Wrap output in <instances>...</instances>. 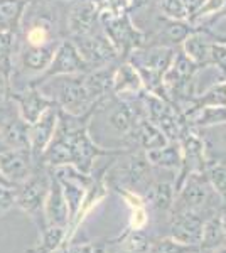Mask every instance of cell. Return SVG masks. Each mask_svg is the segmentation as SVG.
<instances>
[{
  "label": "cell",
  "instance_id": "obj_1",
  "mask_svg": "<svg viewBox=\"0 0 226 253\" xmlns=\"http://www.w3.org/2000/svg\"><path fill=\"white\" fill-rule=\"evenodd\" d=\"M115 154L103 149L90 135L88 126L68 122V113L59 110V124L51 144L39 161L47 167L73 166L85 174H91L93 164L100 156Z\"/></svg>",
  "mask_w": 226,
  "mask_h": 253
},
{
  "label": "cell",
  "instance_id": "obj_2",
  "mask_svg": "<svg viewBox=\"0 0 226 253\" xmlns=\"http://www.w3.org/2000/svg\"><path fill=\"white\" fill-rule=\"evenodd\" d=\"M218 196L209 184L206 172H191L182 182L181 189L176 194L174 205H172L171 213L178 211H196L203 214H213L220 210L221 206L213 205V199Z\"/></svg>",
  "mask_w": 226,
  "mask_h": 253
},
{
  "label": "cell",
  "instance_id": "obj_3",
  "mask_svg": "<svg viewBox=\"0 0 226 253\" xmlns=\"http://www.w3.org/2000/svg\"><path fill=\"white\" fill-rule=\"evenodd\" d=\"M46 88L54 89L51 100L61 107L63 112L73 117L85 115L86 110L93 108V100L90 98L85 86V75H63L52 76Z\"/></svg>",
  "mask_w": 226,
  "mask_h": 253
},
{
  "label": "cell",
  "instance_id": "obj_4",
  "mask_svg": "<svg viewBox=\"0 0 226 253\" xmlns=\"http://www.w3.org/2000/svg\"><path fill=\"white\" fill-rule=\"evenodd\" d=\"M51 186V174L46 170L34 169L26 181L15 187V205L38 224L39 231L47 226L44 219V203Z\"/></svg>",
  "mask_w": 226,
  "mask_h": 253
},
{
  "label": "cell",
  "instance_id": "obj_5",
  "mask_svg": "<svg viewBox=\"0 0 226 253\" xmlns=\"http://www.w3.org/2000/svg\"><path fill=\"white\" fill-rule=\"evenodd\" d=\"M106 179L113 189L123 187L132 193L145 194V191L152 184V166L147 161L145 152H137L123 162L115 164L110 174H106Z\"/></svg>",
  "mask_w": 226,
  "mask_h": 253
},
{
  "label": "cell",
  "instance_id": "obj_6",
  "mask_svg": "<svg viewBox=\"0 0 226 253\" xmlns=\"http://www.w3.org/2000/svg\"><path fill=\"white\" fill-rule=\"evenodd\" d=\"M174 61V51L169 47H150L147 51L134 52L130 64L137 69L142 81L145 80L147 86L155 89L162 83L164 75Z\"/></svg>",
  "mask_w": 226,
  "mask_h": 253
},
{
  "label": "cell",
  "instance_id": "obj_7",
  "mask_svg": "<svg viewBox=\"0 0 226 253\" xmlns=\"http://www.w3.org/2000/svg\"><path fill=\"white\" fill-rule=\"evenodd\" d=\"M34 161L29 147L5 149L0 152V172L12 186L17 187L34 172Z\"/></svg>",
  "mask_w": 226,
  "mask_h": 253
},
{
  "label": "cell",
  "instance_id": "obj_8",
  "mask_svg": "<svg viewBox=\"0 0 226 253\" xmlns=\"http://www.w3.org/2000/svg\"><path fill=\"white\" fill-rule=\"evenodd\" d=\"M206 218L208 214L196 213V211H178V213H171L169 236H172V238L178 240L181 243L199 247Z\"/></svg>",
  "mask_w": 226,
  "mask_h": 253
},
{
  "label": "cell",
  "instance_id": "obj_9",
  "mask_svg": "<svg viewBox=\"0 0 226 253\" xmlns=\"http://www.w3.org/2000/svg\"><path fill=\"white\" fill-rule=\"evenodd\" d=\"M145 103H147V118L154 125H157L171 142L179 140L181 133L184 130V125L181 122V118L176 115L174 108L169 103H166L162 98L155 95L147 96Z\"/></svg>",
  "mask_w": 226,
  "mask_h": 253
},
{
  "label": "cell",
  "instance_id": "obj_10",
  "mask_svg": "<svg viewBox=\"0 0 226 253\" xmlns=\"http://www.w3.org/2000/svg\"><path fill=\"white\" fill-rule=\"evenodd\" d=\"M80 41L76 44L81 58L86 61L90 68H103L110 61L117 58V47L108 39V36L100 34H88L83 38H78Z\"/></svg>",
  "mask_w": 226,
  "mask_h": 253
},
{
  "label": "cell",
  "instance_id": "obj_11",
  "mask_svg": "<svg viewBox=\"0 0 226 253\" xmlns=\"http://www.w3.org/2000/svg\"><path fill=\"white\" fill-rule=\"evenodd\" d=\"M88 69L90 66L81 58L76 44L71 42V41H63V42L57 44L54 58H52L51 64L46 69V78L63 75H81V73H86Z\"/></svg>",
  "mask_w": 226,
  "mask_h": 253
},
{
  "label": "cell",
  "instance_id": "obj_12",
  "mask_svg": "<svg viewBox=\"0 0 226 253\" xmlns=\"http://www.w3.org/2000/svg\"><path fill=\"white\" fill-rule=\"evenodd\" d=\"M59 124V110L56 107L47 108L34 124L29 125V149L34 159H41L47 145L51 144Z\"/></svg>",
  "mask_w": 226,
  "mask_h": 253
},
{
  "label": "cell",
  "instance_id": "obj_13",
  "mask_svg": "<svg viewBox=\"0 0 226 253\" xmlns=\"http://www.w3.org/2000/svg\"><path fill=\"white\" fill-rule=\"evenodd\" d=\"M105 124L110 130L120 138L134 137L137 128L138 118L135 110L130 107V103L123 100H118L110 107H105Z\"/></svg>",
  "mask_w": 226,
  "mask_h": 253
},
{
  "label": "cell",
  "instance_id": "obj_14",
  "mask_svg": "<svg viewBox=\"0 0 226 253\" xmlns=\"http://www.w3.org/2000/svg\"><path fill=\"white\" fill-rule=\"evenodd\" d=\"M44 219L47 226H63L68 228L71 221L69 206L64 198L61 182L56 179L54 174H51V186H49L46 203H44Z\"/></svg>",
  "mask_w": 226,
  "mask_h": 253
},
{
  "label": "cell",
  "instance_id": "obj_15",
  "mask_svg": "<svg viewBox=\"0 0 226 253\" xmlns=\"http://www.w3.org/2000/svg\"><path fill=\"white\" fill-rule=\"evenodd\" d=\"M12 98L17 101L19 115L22 117V120L27 122L29 125L34 124L47 108L56 105L51 98H47L41 89H36V88H29L22 93H15V95H12Z\"/></svg>",
  "mask_w": 226,
  "mask_h": 253
},
{
  "label": "cell",
  "instance_id": "obj_16",
  "mask_svg": "<svg viewBox=\"0 0 226 253\" xmlns=\"http://www.w3.org/2000/svg\"><path fill=\"white\" fill-rule=\"evenodd\" d=\"M96 19H98L96 5L93 2H90V0L80 2L69 12V17H68L69 32L73 36H76V38H83V36L91 34Z\"/></svg>",
  "mask_w": 226,
  "mask_h": 253
},
{
  "label": "cell",
  "instance_id": "obj_17",
  "mask_svg": "<svg viewBox=\"0 0 226 253\" xmlns=\"http://www.w3.org/2000/svg\"><path fill=\"white\" fill-rule=\"evenodd\" d=\"M0 122V142L5 149L29 147V124L22 120V117H2Z\"/></svg>",
  "mask_w": 226,
  "mask_h": 253
},
{
  "label": "cell",
  "instance_id": "obj_18",
  "mask_svg": "<svg viewBox=\"0 0 226 253\" xmlns=\"http://www.w3.org/2000/svg\"><path fill=\"white\" fill-rule=\"evenodd\" d=\"M145 152L147 161L150 162V166L162 167V169L169 170H181L182 166V149H181L179 140L169 142V144L159 147V149L152 150H143Z\"/></svg>",
  "mask_w": 226,
  "mask_h": 253
},
{
  "label": "cell",
  "instance_id": "obj_19",
  "mask_svg": "<svg viewBox=\"0 0 226 253\" xmlns=\"http://www.w3.org/2000/svg\"><path fill=\"white\" fill-rule=\"evenodd\" d=\"M176 186L171 181H152L143 194L145 205L157 211H171L176 199Z\"/></svg>",
  "mask_w": 226,
  "mask_h": 253
},
{
  "label": "cell",
  "instance_id": "obj_20",
  "mask_svg": "<svg viewBox=\"0 0 226 253\" xmlns=\"http://www.w3.org/2000/svg\"><path fill=\"white\" fill-rule=\"evenodd\" d=\"M184 122L189 126H208L226 124V107H198L194 105L184 113Z\"/></svg>",
  "mask_w": 226,
  "mask_h": 253
},
{
  "label": "cell",
  "instance_id": "obj_21",
  "mask_svg": "<svg viewBox=\"0 0 226 253\" xmlns=\"http://www.w3.org/2000/svg\"><path fill=\"white\" fill-rule=\"evenodd\" d=\"M143 86V81L130 63L122 64L117 71L113 73V84L112 91L115 95H135Z\"/></svg>",
  "mask_w": 226,
  "mask_h": 253
},
{
  "label": "cell",
  "instance_id": "obj_22",
  "mask_svg": "<svg viewBox=\"0 0 226 253\" xmlns=\"http://www.w3.org/2000/svg\"><path fill=\"white\" fill-rule=\"evenodd\" d=\"M27 5L29 0H0V31H17Z\"/></svg>",
  "mask_w": 226,
  "mask_h": 253
},
{
  "label": "cell",
  "instance_id": "obj_23",
  "mask_svg": "<svg viewBox=\"0 0 226 253\" xmlns=\"http://www.w3.org/2000/svg\"><path fill=\"white\" fill-rule=\"evenodd\" d=\"M66 245V228L46 226L39 231V240L26 253H54Z\"/></svg>",
  "mask_w": 226,
  "mask_h": 253
},
{
  "label": "cell",
  "instance_id": "obj_24",
  "mask_svg": "<svg viewBox=\"0 0 226 253\" xmlns=\"http://www.w3.org/2000/svg\"><path fill=\"white\" fill-rule=\"evenodd\" d=\"M134 137H137L138 145L143 150H152V149H159V147L169 144V138L166 137V133L159 128L157 125H154L149 118L145 120H138L137 128H135Z\"/></svg>",
  "mask_w": 226,
  "mask_h": 253
},
{
  "label": "cell",
  "instance_id": "obj_25",
  "mask_svg": "<svg viewBox=\"0 0 226 253\" xmlns=\"http://www.w3.org/2000/svg\"><path fill=\"white\" fill-rule=\"evenodd\" d=\"M182 42H184V54L194 64H206L211 61L213 42L209 41L208 36L201 34V32H194V34H189Z\"/></svg>",
  "mask_w": 226,
  "mask_h": 253
},
{
  "label": "cell",
  "instance_id": "obj_26",
  "mask_svg": "<svg viewBox=\"0 0 226 253\" xmlns=\"http://www.w3.org/2000/svg\"><path fill=\"white\" fill-rule=\"evenodd\" d=\"M57 46H46V47H29L26 46L20 52V61L22 66L29 71H46L54 58Z\"/></svg>",
  "mask_w": 226,
  "mask_h": 253
},
{
  "label": "cell",
  "instance_id": "obj_27",
  "mask_svg": "<svg viewBox=\"0 0 226 253\" xmlns=\"http://www.w3.org/2000/svg\"><path fill=\"white\" fill-rule=\"evenodd\" d=\"M113 73L115 71H110L108 68L103 66L98 68L94 73L85 75V86L90 98L93 100V103L96 100H100L101 96L108 95V89L113 84Z\"/></svg>",
  "mask_w": 226,
  "mask_h": 253
},
{
  "label": "cell",
  "instance_id": "obj_28",
  "mask_svg": "<svg viewBox=\"0 0 226 253\" xmlns=\"http://www.w3.org/2000/svg\"><path fill=\"white\" fill-rule=\"evenodd\" d=\"M226 245V236L225 231L221 228L220 223V216H218V211L213 214H209L204 221V228H203V236H201V252H208V250H215L218 247H223Z\"/></svg>",
  "mask_w": 226,
  "mask_h": 253
},
{
  "label": "cell",
  "instance_id": "obj_29",
  "mask_svg": "<svg viewBox=\"0 0 226 253\" xmlns=\"http://www.w3.org/2000/svg\"><path fill=\"white\" fill-rule=\"evenodd\" d=\"M26 46L29 47H46L52 44V24L46 17H39L29 26L26 31Z\"/></svg>",
  "mask_w": 226,
  "mask_h": 253
},
{
  "label": "cell",
  "instance_id": "obj_30",
  "mask_svg": "<svg viewBox=\"0 0 226 253\" xmlns=\"http://www.w3.org/2000/svg\"><path fill=\"white\" fill-rule=\"evenodd\" d=\"M152 240L145 235L143 230H127L117 240L118 247L125 253H147Z\"/></svg>",
  "mask_w": 226,
  "mask_h": 253
},
{
  "label": "cell",
  "instance_id": "obj_31",
  "mask_svg": "<svg viewBox=\"0 0 226 253\" xmlns=\"http://www.w3.org/2000/svg\"><path fill=\"white\" fill-rule=\"evenodd\" d=\"M201 248L196 245H186L174 240L172 236L152 240L147 253H199Z\"/></svg>",
  "mask_w": 226,
  "mask_h": 253
},
{
  "label": "cell",
  "instance_id": "obj_32",
  "mask_svg": "<svg viewBox=\"0 0 226 253\" xmlns=\"http://www.w3.org/2000/svg\"><path fill=\"white\" fill-rule=\"evenodd\" d=\"M206 177L209 184L213 186V189H215V193L223 201V205H226V164L208 166Z\"/></svg>",
  "mask_w": 226,
  "mask_h": 253
},
{
  "label": "cell",
  "instance_id": "obj_33",
  "mask_svg": "<svg viewBox=\"0 0 226 253\" xmlns=\"http://www.w3.org/2000/svg\"><path fill=\"white\" fill-rule=\"evenodd\" d=\"M159 7L162 14L172 20H184L189 17V12L182 0H160Z\"/></svg>",
  "mask_w": 226,
  "mask_h": 253
},
{
  "label": "cell",
  "instance_id": "obj_34",
  "mask_svg": "<svg viewBox=\"0 0 226 253\" xmlns=\"http://www.w3.org/2000/svg\"><path fill=\"white\" fill-rule=\"evenodd\" d=\"M63 253H110L108 243L103 242H86L80 245H66Z\"/></svg>",
  "mask_w": 226,
  "mask_h": 253
},
{
  "label": "cell",
  "instance_id": "obj_35",
  "mask_svg": "<svg viewBox=\"0 0 226 253\" xmlns=\"http://www.w3.org/2000/svg\"><path fill=\"white\" fill-rule=\"evenodd\" d=\"M14 32L0 31V66H9V56L14 46Z\"/></svg>",
  "mask_w": 226,
  "mask_h": 253
},
{
  "label": "cell",
  "instance_id": "obj_36",
  "mask_svg": "<svg viewBox=\"0 0 226 253\" xmlns=\"http://www.w3.org/2000/svg\"><path fill=\"white\" fill-rule=\"evenodd\" d=\"M149 224V213H147L145 206L132 208V214H130L129 228L130 230H145Z\"/></svg>",
  "mask_w": 226,
  "mask_h": 253
},
{
  "label": "cell",
  "instance_id": "obj_37",
  "mask_svg": "<svg viewBox=\"0 0 226 253\" xmlns=\"http://www.w3.org/2000/svg\"><path fill=\"white\" fill-rule=\"evenodd\" d=\"M15 205V187L0 186V216L10 211Z\"/></svg>",
  "mask_w": 226,
  "mask_h": 253
},
{
  "label": "cell",
  "instance_id": "obj_38",
  "mask_svg": "<svg viewBox=\"0 0 226 253\" xmlns=\"http://www.w3.org/2000/svg\"><path fill=\"white\" fill-rule=\"evenodd\" d=\"M167 34H169V38L172 41L181 42V41H184L189 34H191V31L186 29V26H182V24H176V20H174V22L169 26V29H167Z\"/></svg>",
  "mask_w": 226,
  "mask_h": 253
},
{
  "label": "cell",
  "instance_id": "obj_39",
  "mask_svg": "<svg viewBox=\"0 0 226 253\" xmlns=\"http://www.w3.org/2000/svg\"><path fill=\"white\" fill-rule=\"evenodd\" d=\"M9 93V68L0 66V105L7 100Z\"/></svg>",
  "mask_w": 226,
  "mask_h": 253
},
{
  "label": "cell",
  "instance_id": "obj_40",
  "mask_svg": "<svg viewBox=\"0 0 226 253\" xmlns=\"http://www.w3.org/2000/svg\"><path fill=\"white\" fill-rule=\"evenodd\" d=\"M182 2H184V5H186L189 15H191V14H196V12L199 10V7L204 3V0H182Z\"/></svg>",
  "mask_w": 226,
  "mask_h": 253
},
{
  "label": "cell",
  "instance_id": "obj_41",
  "mask_svg": "<svg viewBox=\"0 0 226 253\" xmlns=\"http://www.w3.org/2000/svg\"><path fill=\"white\" fill-rule=\"evenodd\" d=\"M218 216H220V223H221V228H223L225 231V236H226V205L221 206L220 210H218Z\"/></svg>",
  "mask_w": 226,
  "mask_h": 253
},
{
  "label": "cell",
  "instance_id": "obj_42",
  "mask_svg": "<svg viewBox=\"0 0 226 253\" xmlns=\"http://www.w3.org/2000/svg\"><path fill=\"white\" fill-rule=\"evenodd\" d=\"M203 253H226V245H223V247H218V248H215V250L203 252Z\"/></svg>",
  "mask_w": 226,
  "mask_h": 253
},
{
  "label": "cell",
  "instance_id": "obj_43",
  "mask_svg": "<svg viewBox=\"0 0 226 253\" xmlns=\"http://www.w3.org/2000/svg\"><path fill=\"white\" fill-rule=\"evenodd\" d=\"M0 186H9V187H14V186L10 184L9 181H7L5 177H3V174H2V172H0Z\"/></svg>",
  "mask_w": 226,
  "mask_h": 253
},
{
  "label": "cell",
  "instance_id": "obj_44",
  "mask_svg": "<svg viewBox=\"0 0 226 253\" xmlns=\"http://www.w3.org/2000/svg\"><path fill=\"white\" fill-rule=\"evenodd\" d=\"M199 253H203V252H199Z\"/></svg>",
  "mask_w": 226,
  "mask_h": 253
}]
</instances>
